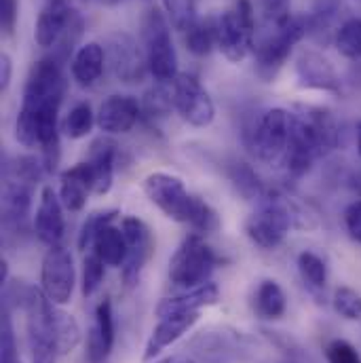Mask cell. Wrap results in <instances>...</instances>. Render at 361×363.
I'll return each mask as SVG.
<instances>
[{
    "instance_id": "cell-14",
    "label": "cell",
    "mask_w": 361,
    "mask_h": 363,
    "mask_svg": "<svg viewBox=\"0 0 361 363\" xmlns=\"http://www.w3.org/2000/svg\"><path fill=\"white\" fill-rule=\"evenodd\" d=\"M121 228L127 239V260L123 264V283L125 287H135L140 277L155 254V235L150 226L138 216H125Z\"/></svg>"
},
{
    "instance_id": "cell-36",
    "label": "cell",
    "mask_w": 361,
    "mask_h": 363,
    "mask_svg": "<svg viewBox=\"0 0 361 363\" xmlns=\"http://www.w3.org/2000/svg\"><path fill=\"white\" fill-rule=\"evenodd\" d=\"M176 110L174 95H172V83H157L152 89L146 91L142 99V112L150 118H163Z\"/></svg>"
},
{
    "instance_id": "cell-46",
    "label": "cell",
    "mask_w": 361,
    "mask_h": 363,
    "mask_svg": "<svg viewBox=\"0 0 361 363\" xmlns=\"http://www.w3.org/2000/svg\"><path fill=\"white\" fill-rule=\"evenodd\" d=\"M17 23V0H0V26L6 36H13Z\"/></svg>"
},
{
    "instance_id": "cell-38",
    "label": "cell",
    "mask_w": 361,
    "mask_h": 363,
    "mask_svg": "<svg viewBox=\"0 0 361 363\" xmlns=\"http://www.w3.org/2000/svg\"><path fill=\"white\" fill-rule=\"evenodd\" d=\"M118 218V211L116 209H106V211H95L87 216V220L83 222L81 230H79V239H77V245L81 252H87L93 247L95 243V237L99 235V230L108 224H112L114 220Z\"/></svg>"
},
{
    "instance_id": "cell-50",
    "label": "cell",
    "mask_w": 361,
    "mask_h": 363,
    "mask_svg": "<svg viewBox=\"0 0 361 363\" xmlns=\"http://www.w3.org/2000/svg\"><path fill=\"white\" fill-rule=\"evenodd\" d=\"M355 138H357V152L361 157V121L355 125Z\"/></svg>"
},
{
    "instance_id": "cell-39",
    "label": "cell",
    "mask_w": 361,
    "mask_h": 363,
    "mask_svg": "<svg viewBox=\"0 0 361 363\" xmlns=\"http://www.w3.org/2000/svg\"><path fill=\"white\" fill-rule=\"evenodd\" d=\"M332 306L336 315L347 321H361V294L353 287L340 285L332 294Z\"/></svg>"
},
{
    "instance_id": "cell-35",
    "label": "cell",
    "mask_w": 361,
    "mask_h": 363,
    "mask_svg": "<svg viewBox=\"0 0 361 363\" xmlns=\"http://www.w3.org/2000/svg\"><path fill=\"white\" fill-rule=\"evenodd\" d=\"M45 167H43V161L32 157V155H21V157H13L4 163V176L9 178H15L19 182H26V184H32L36 186L38 182L43 180L45 176Z\"/></svg>"
},
{
    "instance_id": "cell-2",
    "label": "cell",
    "mask_w": 361,
    "mask_h": 363,
    "mask_svg": "<svg viewBox=\"0 0 361 363\" xmlns=\"http://www.w3.org/2000/svg\"><path fill=\"white\" fill-rule=\"evenodd\" d=\"M148 201L170 220L188 224L194 233L207 235L220 228L218 211L201 196L188 192L182 178L167 172H152L144 178Z\"/></svg>"
},
{
    "instance_id": "cell-11",
    "label": "cell",
    "mask_w": 361,
    "mask_h": 363,
    "mask_svg": "<svg viewBox=\"0 0 361 363\" xmlns=\"http://www.w3.org/2000/svg\"><path fill=\"white\" fill-rule=\"evenodd\" d=\"M77 285V269H74V258L64 245L49 247L43 267H40V289L45 296L57 304L66 306L72 300Z\"/></svg>"
},
{
    "instance_id": "cell-30",
    "label": "cell",
    "mask_w": 361,
    "mask_h": 363,
    "mask_svg": "<svg viewBox=\"0 0 361 363\" xmlns=\"http://www.w3.org/2000/svg\"><path fill=\"white\" fill-rule=\"evenodd\" d=\"M184 43L186 49L196 55V57H205L211 53L216 45V19H196L186 32H184Z\"/></svg>"
},
{
    "instance_id": "cell-28",
    "label": "cell",
    "mask_w": 361,
    "mask_h": 363,
    "mask_svg": "<svg viewBox=\"0 0 361 363\" xmlns=\"http://www.w3.org/2000/svg\"><path fill=\"white\" fill-rule=\"evenodd\" d=\"M252 306H254V313L260 319L274 321V319H281L285 315V311H287V296H285L283 287L277 281L265 279L256 287Z\"/></svg>"
},
{
    "instance_id": "cell-27",
    "label": "cell",
    "mask_w": 361,
    "mask_h": 363,
    "mask_svg": "<svg viewBox=\"0 0 361 363\" xmlns=\"http://www.w3.org/2000/svg\"><path fill=\"white\" fill-rule=\"evenodd\" d=\"M296 267H298V274H300L304 287L309 289V294L313 298H317V302H321L326 287H328V262L317 252L304 250L298 254Z\"/></svg>"
},
{
    "instance_id": "cell-37",
    "label": "cell",
    "mask_w": 361,
    "mask_h": 363,
    "mask_svg": "<svg viewBox=\"0 0 361 363\" xmlns=\"http://www.w3.org/2000/svg\"><path fill=\"white\" fill-rule=\"evenodd\" d=\"M89 330L104 342V347L112 353L114 338H116V325H114V313H112L110 298H104L95 306V321H93V325H91Z\"/></svg>"
},
{
    "instance_id": "cell-31",
    "label": "cell",
    "mask_w": 361,
    "mask_h": 363,
    "mask_svg": "<svg viewBox=\"0 0 361 363\" xmlns=\"http://www.w3.org/2000/svg\"><path fill=\"white\" fill-rule=\"evenodd\" d=\"M81 338H83V332H81L79 321L70 313L55 306V340H57L60 357L70 355L81 345Z\"/></svg>"
},
{
    "instance_id": "cell-3",
    "label": "cell",
    "mask_w": 361,
    "mask_h": 363,
    "mask_svg": "<svg viewBox=\"0 0 361 363\" xmlns=\"http://www.w3.org/2000/svg\"><path fill=\"white\" fill-rule=\"evenodd\" d=\"M315 226V216H311L289 194L279 190H267L254 213L245 220V233L250 241L262 250L279 247L291 228L313 230Z\"/></svg>"
},
{
    "instance_id": "cell-40",
    "label": "cell",
    "mask_w": 361,
    "mask_h": 363,
    "mask_svg": "<svg viewBox=\"0 0 361 363\" xmlns=\"http://www.w3.org/2000/svg\"><path fill=\"white\" fill-rule=\"evenodd\" d=\"M163 11L170 19V23L186 32L199 17H196V0H161Z\"/></svg>"
},
{
    "instance_id": "cell-4",
    "label": "cell",
    "mask_w": 361,
    "mask_h": 363,
    "mask_svg": "<svg viewBox=\"0 0 361 363\" xmlns=\"http://www.w3.org/2000/svg\"><path fill=\"white\" fill-rule=\"evenodd\" d=\"M256 351V340L231 325H211L196 332L188 345L186 355L196 363H243Z\"/></svg>"
},
{
    "instance_id": "cell-6",
    "label": "cell",
    "mask_w": 361,
    "mask_h": 363,
    "mask_svg": "<svg viewBox=\"0 0 361 363\" xmlns=\"http://www.w3.org/2000/svg\"><path fill=\"white\" fill-rule=\"evenodd\" d=\"M142 43L148 70L157 83H174L178 72V53L172 38L170 19L161 9L150 6L142 17Z\"/></svg>"
},
{
    "instance_id": "cell-15",
    "label": "cell",
    "mask_w": 361,
    "mask_h": 363,
    "mask_svg": "<svg viewBox=\"0 0 361 363\" xmlns=\"http://www.w3.org/2000/svg\"><path fill=\"white\" fill-rule=\"evenodd\" d=\"M32 194H34L32 184L9 176L2 178V228L6 239L28 233Z\"/></svg>"
},
{
    "instance_id": "cell-29",
    "label": "cell",
    "mask_w": 361,
    "mask_h": 363,
    "mask_svg": "<svg viewBox=\"0 0 361 363\" xmlns=\"http://www.w3.org/2000/svg\"><path fill=\"white\" fill-rule=\"evenodd\" d=\"M91 252H95L106 267H114V269L123 267L127 260V239L123 228H116L114 224L104 226L95 237Z\"/></svg>"
},
{
    "instance_id": "cell-17",
    "label": "cell",
    "mask_w": 361,
    "mask_h": 363,
    "mask_svg": "<svg viewBox=\"0 0 361 363\" xmlns=\"http://www.w3.org/2000/svg\"><path fill=\"white\" fill-rule=\"evenodd\" d=\"M77 11L70 0H45L34 23V40L43 49L57 47L77 19Z\"/></svg>"
},
{
    "instance_id": "cell-21",
    "label": "cell",
    "mask_w": 361,
    "mask_h": 363,
    "mask_svg": "<svg viewBox=\"0 0 361 363\" xmlns=\"http://www.w3.org/2000/svg\"><path fill=\"white\" fill-rule=\"evenodd\" d=\"M218 300H220V287L209 281L201 287L186 289L184 294H178V296L163 298L155 306V315L159 319L176 317V315H190V313H199L201 308L218 304Z\"/></svg>"
},
{
    "instance_id": "cell-18",
    "label": "cell",
    "mask_w": 361,
    "mask_h": 363,
    "mask_svg": "<svg viewBox=\"0 0 361 363\" xmlns=\"http://www.w3.org/2000/svg\"><path fill=\"white\" fill-rule=\"evenodd\" d=\"M64 203L60 199V192L53 190V186H45L40 190L38 207L34 213V233L36 237L47 245L55 247L64 243L66 237V218H64Z\"/></svg>"
},
{
    "instance_id": "cell-53",
    "label": "cell",
    "mask_w": 361,
    "mask_h": 363,
    "mask_svg": "<svg viewBox=\"0 0 361 363\" xmlns=\"http://www.w3.org/2000/svg\"><path fill=\"white\" fill-rule=\"evenodd\" d=\"M15 363H17V362H15Z\"/></svg>"
},
{
    "instance_id": "cell-19",
    "label": "cell",
    "mask_w": 361,
    "mask_h": 363,
    "mask_svg": "<svg viewBox=\"0 0 361 363\" xmlns=\"http://www.w3.org/2000/svg\"><path fill=\"white\" fill-rule=\"evenodd\" d=\"M142 116V101L133 95H110L99 104L97 110V127L106 135H123L129 133Z\"/></svg>"
},
{
    "instance_id": "cell-7",
    "label": "cell",
    "mask_w": 361,
    "mask_h": 363,
    "mask_svg": "<svg viewBox=\"0 0 361 363\" xmlns=\"http://www.w3.org/2000/svg\"><path fill=\"white\" fill-rule=\"evenodd\" d=\"M222 258L216 250L199 235H188L170 260V281L182 289H194L209 283L213 271L220 267Z\"/></svg>"
},
{
    "instance_id": "cell-23",
    "label": "cell",
    "mask_w": 361,
    "mask_h": 363,
    "mask_svg": "<svg viewBox=\"0 0 361 363\" xmlns=\"http://www.w3.org/2000/svg\"><path fill=\"white\" fill-rule=\"evenodd\" d=\"M201 319L199 313H190V315H176V317H165L159 319L157 328L150 332L148 342L144 347V362H155L165 349H170L174 342H178L184 334H188L196 321Z\"/></svg>"
},
{
    "instance_id": "cell-33",
    "label": "cell",
    "mask_w": 361,
    "mask_h": 363,
    "mask_svg": "<svg viewBox=\"0 0 361 363\" xmlns=\"http://www.w3.org/2000/svg\"><path fill=\"white\" fill-rule=\"evenodd\" d=\"M336 51L347 60H361V17H349L338 28L334 43Z\"/></svg>"
},
{
    "instance_id": "cell-44",
    "label": "cell",
    "mask_w": 361,
    "mask_h": 363,
    "mask_svg": "<svg viewBox=\"0 0 361 363\" xmlns=\"http://www.w3.org/2000/svg\"><path fill=\"white\" fill-rule=\"evenodd\" d=\"M328 363H361L360 351L345 338H334L323 349Z\"/></svg>"
},
{
    "instance_id": "cell-47",
    "label": "cell",
    "mask_w": 361,
    "mask_h": 363,
    "mask_svg": "<svg viewBox=\"0 0 361 363\" xmlns=\"http://www.w3.org/2000/svg\"><path fill=\"white\" fill-rule=\"evenodd\" d=\"M11 77H13V60L9 53H2L0 55V91L9 89Z\"/></svg>"
},
{
    "instance_id": "cell-49",
    "label": "cell",
    "mask_w": 361,
    "mask_h": 363,
    "mask_svg": "<svg viewBox=\"0 0 361 363\" xmlns=\"http://www.w3.org/2000/svg\"><path fill=\"white\" fill-rule=\"evenodd\" d=\"M9 281H11V277H9V262L2 258V262H0V283H2V287H4Z\"/></svg>"
},
{
    "instance_id": "cell-24",
    "label": "cell",
    "mask_w": 361,
    "mask_h": 363,
    "mask_svg": "<svg viewBox=\"0 0 361 363\" xmlns=\"http://www.w3.org/2000/svg\"><path fill=\"white\" fill-rule=\"evenodd\" d=\"M93 192V178L91 169L85 163H77L74 167L66 169L60 176V199L68 211H83L87 205V199Z\"/></svg>"
},
{
    "instance_id": "cell-10",
    "label": "cell",
    "mask_w": 361,
    "mask_h": 363,
    "mask_svg": "<svg viewBox=\"0 0 361 363\" xmlns=\"http://www.w3.org/2000/svg\"><path fill=\"white\" fill-rule=\"evenodd\" d=\"M106 66L121 83H140L150 72L144 47L125 32H114L104 38Z\"/></svg>"
},
{
    "instance_id": "cell-51",
    "label": "cell",
    "mask_w": 361,
    "mask_h": 363,
    "mask_svg": "<svg viewBox=\"0 0 361 363\" xmlns=\"http://www.w3.org/2000/svg\"><path fill=\"white\" fill-rule=\"evenodd\" d=\"M99 2H101V4H110V6H112V4H118V2H123V0H99Z\"/></svg>"
},
{
    "instance_id": "cell-48",
    "label": "cell",
    "mask_w": 361,
    "mask_h": 363,
    "mask_svg": "<svg viewBox=\"0 0 361 363\" xmlns=\"http://www.w3.org/2000/svg\"><path fill=\"white\" fill-rule=\"evenodd\" d=\"M155 363H196L192 357H188L186 353H180V355H170V357H165V359H161V362H155Z\"/></svg>"
},
{
    "instance_id": "cell-16",
    "label": "cell",
    "mask_w": 361,
    "mask_h": 363,
    "mask_svg": "<svg viewBox=\"0 0 361 363\" xmlns=\"http://www.w3.org/2000/svg\"><path fill=\"white\" fill-rule=\"evenodd\" d=\"M296 79L300 89L343 95V79L334 64L315 49H302L296 55Z\"/></svg>"
},
{
    "instance_id": "cell-45",
    "label": "cell",
    "mask_w": 361,
    "mask_h": 363,
    "mask_svg": "<svg viewBox=\"0 0 361 363\" xmlns=\"http://www.w3.org/2000/svg\"><path fill=\"white\" fill-rule=\"evenodd\" d=\"M343 218H345L347 235L351 237V241L361 245V199H355L347 205Z\"/></svg>"
},
{
    "instance_id": "cell-22",
    "label": "cell",
    "mask_w": 361,
    "mask_h": 363,
    "mask_svg": "<svg viewBox=\"0 0 361 363\" xmlns=\"http://www.w3.org/2000/svg\"><path fill=\"white\" fill-rule=\"evenodd\" d=\"M294 112L306 123L311 135L315 138L321 157H328L330 152H334L338 148L340 142V127L334 118V114L328 108L321 106H306L300 104L294 108Z\"/></svg>"
},
{
    "instance_id": "cell-13",
    "label": "cell",
    "mask_w": 361,
    "mask_h": 363,
    "mask_svg": "<svg viewBox=\"0 0 361 363\" xmlns=\"http://www.w3.org/2000/svg\"><path fill=\"white\" fill-rule=\"evenodd\" d=\"M172 95H174L176 112L190 127L203 129L213 123L216 118L213 99L192 74L180 72L172 83Z\"/></svg>"
},
{
    "instance_id": "cell-34",
    "label": "cell",
    "mask_w": 361,
    "mask_h": 363,
    "mask_svg": "<svg viewBox=\"0 0 361 363\" xmlns=\"http://www.w3.org/2000/svg\"><path fill=\"white\" fill-rule=\"evenodd\" d=\"M93 125H97V114H93L91 104L79 101L70 108V112L64 121V131L70 140H83L89 135Z\"/></svg>"
},
{
    "instance_id": "cell-12",
    "label": "cell",
    "mask_w": 361,
    "mask_h": 363,
    "mask_svg": "<svg viewBox=\"0 0 361 363\" xmlns=\"http://www.w3.org/2000/svg\"><path fill=\"white\" fill-rule=\"evenodd\" d=\"M289 140V112L283 108H271L267 110L254 129L250 131V148L252 152L265 161V163H274L281 161Z\"/></svg>"
},
{
    "instance_id": "cell-8",
    "label": "cell",
    "mask_w": 361,
    "mask_h": 363,
    "mask_svg": "<svg viewBox=\"0 0 361 363\" xmlns=\"http://www.w3.org/2000/svg\"><path fill=\"white\" fill-rule=\"evenodd\" d=\"M256 13L252 0H235L228 11L216 17V45L228 62H243L254 49Z\"/></svg>"
},
{
    "instance_id": "cell-43",
    "label": "cell",
    "mask_w": 361,
    "mask_h": 363,
    "mask_svg": "<svg viewBox=\"0 0 361 363\" xmlns=\"http://www.w3.org/2000/svg\"><path fill=\"white\" fill-rule=\"evenodd\" d=\"M9 308H2V328H0V362H17V342H15V330Z\"/></svg>"
},
{
    "instance_id": "cell-41",
    "label": "cell",
    "mask_w": 361,
    "mask_h": 363,
    "mask_svg": "<svg viewBox=\"0 0 361 363\" xmlns=\"http://www.w3.org/2000/svg\"><path fill=\"white\" fill-rule=\"evenodd\" d=\"M104 279H106V264H104V260L95 252H91V254L85 256V260H83V279H81V291H83V296L85 298L95 296L97 289L101 287Z\"/></svg>"
},
{
    "instance_id": "cell-26",
    "label": "cell",
    "mask_w": 361,
    "mask_h": 363,
    "mask_svg": "<svg viewBox=\"0 0 361 363\" xmlns=\"http://www.w3.org/2000/svg\"><path fill=\"white\" fill-rule=\"evenodd\" d=\"M104 68H106V51L104 45L99 43L83 45L70 62L72 79L77 81L79 87H93L101 79Z\"/></svg>"
},
{
    "instance_id": "cell-42",
    "label": "cell",
    "mask_w": 361,
    "mask_h": 363,
    "mask_svg": "<svg viewBox=\"0 0 361 363\" xmlns=\"http://www.w3.org/2000/svg\"><path fill=\"white\" fill-rule=\"evenodd\" d=\"M258 13L269 30L283 28L291 15V0H258Z\"/></svg>"
},
{
    "instance_id": "cell-5",
    "label": "cell",
    "mask_w": 361,
    "mask_h": 363,
    "mask_svg": "<svg viewBox=\"0 0 361 363\" xmlns=\"http://www.w3.org/2000/svg\"><path fill=\"white\" fill-rule=\"evenodd\" d=\"M55 306L40 287L30 289L23 304L26 338L30 349V363H57L60 351L55 340Z\"/></svg>"
},
{
    "instance_id": "cell-52",
    "label": "cell",
    "mask_w": 361,
    "mask_h": 363,
    "mask_svg": "<svg viewBox=\"0 0 361 363\" xmlns=\"http://www.w3.org/2000/svg\"><path fill=\"white\" fill-rule=\"evenodd\" d=\"M283 363H302V362H298V359H285Z\"/></svg>"
},
{
    "instance_id": "cell-9",
    "label": "cell",
    "mask_w": 361,
    "mask_h": 363,
    "mask_svg": "<svg viewBox=\"0 0 361 363\" xmlns=\"http://www.w3.org/2000/svg\"><path fill=\"white\" fill-rule=\"evenodd\" d=\"M309 34L306 17L294 15L283 28L269 30V34L254 47L256 72L262 81L271 83L277 72L283 68L287 57L291 55L294 47Z\"/></svg>"
},
{
    "instance_id": "cell-32",
    "label": "cell",
    "mask_w": 361,
    "mask_h": 363,
    "mask_svg": "<svg viewBox=\"0 0 361 363\" xmlns=\"http://www.w3.org/2000/svg\"><path fill=\"white\" fill-rule=\"evenodd\" d=\"M228 178L233 182L235 190L248 201H260L265 196V192L269 190V188H265L258 174L248 163H233V167L228 169Z\"/></svg>"
},
{
    "instance_id": "cell-25",
    "label": "cell",
    "mask_w": 361,
    "mask_h": 363,
    "mask_svg": "<svg viewBox=\"0 0 361 363\" xmlns=\"http://www.w3.org/2000/svg\"><path fill=\"white\" fill-rule=\"evenodd\" d=\"M343 15V2L340 0H317L313 11L306 15L309 36H313L321 45L334 43V36L343 23H338Z\"/></svg>"
},
{
    "instance_id": "cell-20",
    "label": "cell",
    "mask_w": 361,
    "mask_h": 363,
    "mask_svg": "<svg viewBox=\"0 0 361 363\" xmlns=\"http://www.w3.org/2000/svg\"><path fill=\"white\" fill-rule=\"evenodd\" d=\"M116 161H118V144L112 138L104 135L91 144L87 165H89L91 178H93V194L104 196L110 192V188L114 184Z\"/></svg>"
},
{
    "instance_id": "cell-1",
    "label": "cell",
    "mask_w": 361,
    "mask_h": 363,
    "mask_svg": "<svg viewBox=\"0 0 361 363\" xmlns=\"http://www.w3.org/2000/svg\"><path fill=\"white\" fill-rule=\"evenodd\" d=\"M66 77L60 60H38L28 74L21 108L15 121V140L23 148H40L47 174H55L62 159L60 108L66 95Z\"/></svg>"
}]
</instances>
